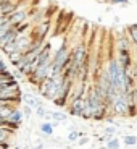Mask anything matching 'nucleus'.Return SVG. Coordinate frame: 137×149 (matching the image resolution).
Returning <instances> with one entry per match:
<instances>
[{"instance_id": "obj_1", "label": "nucleus", "mask_w": 137, "mask_h": 149, "mask_svg": "<svg viewBox=\"0 0 137 149\" xmlns=\"http://www.w3.org/2000/svg\"><path fill=\"white\" fill-rule=\"evenodd\" d=\"M63 74H55V76H50V78L44 79L41 84L37 86L39 88V96L45 97L47 101H55L56 94H58V88L60 84L63 83Z\"/></svg>"}, {"instance_id": "obj_2", "label": "nucleus", "mask_w": 137, "mask_h": 149, "mask_svg": "<svg viewBox=\"0 0 137 149\" xmlns=\"http://www.w3.org/2000/svg\"><path fill=\"white\" fill-rule=\"evenodd\" d=\"M116 58H118L119 65L123 67L124 71L129 70V68L134 65V62H132V50H131L129 39H127L126 36L119 37L118 41H116Z\"/></svg>"}, {"instance_id": "obj_3", "label": "nucleus", "mask_w": 137, "mask_h": 149, "mask_svg": "<svg viewBox=\"0 0 137 149\" xmlns=\"http://www.w3.org/2000/svg\"><path fill=\"white\" fill-rule=\"evenodd\" d=\"M105 70H107L108 76H110V81L111 84L115 86L118 91H123V79H124V70H123V67L119 65L118 58L115 57H110L107 62V67H105Z\"/></svg>"}, {"instance_id": "obj_4", "label": "nucleus", "mask_w": 137, "mask_h": 149, "mask_svg": "<svg viewBox=\"0 0 137 149\" xmlns=\"http://www.w3.org/2000/svg\"><path fill=\"white\" fill-rule=\"evenodd\" d=\"M71 55H73V62L76 67H82L84 63H87L89 62V50H87V47H85V44H76L73 47V50H71Z\"/></svg>"}, {"instance_id": "obj_5", "label": "nucleus", "mask_w": 137, "mask_h": 149, "mask_svg": "<svg viewBox=\"0 0 137 149\" xmlns=\"http://www.w3.org/2000/svg\"><path fill=\"white\" fill-rule=\"evenodd\" d=\"M66 110H68V115L81 117V118H82V113H84V110H85V97L70 101V102H68V105H66Z\"/></svg>"}, {"instance_id": "obj_6", "label": "nucleus", "mask_w": 137, "mask_h": 149, "mask_svg": "<svg viewBox=\"0 0 137 149\" xmlns=\"http://www.w3.org/2000/svg\"><path fill=\"white\" fill-rule=\"evenodd\" d=\"M16 10H19V3L16 0H5L0 3V16H10Z\"/></svg>"}, {"instance_id": "obj_7", "label": "nucleus", "mask_w": 137, "mask_h": 149, "mask_svg": "<svg viewBox=\"0 0 137 149\" xmlns=\"http://www.w3.org/2000/svg\"><path fill=\"white\" fill-rule=\"evenodd\" d=\"M32 41H34V37H32V34H23V36H18V39H16V50L18 52H21V54H24L29 49V45L32 44Z\"/></svg>"}, {"instance_id": "obj_8", "label": "nucleus", "mask_w": 137, "mask_h": 149, "mask_svg": "<svg viewBox=\"0 0 137 149\" xmlns=\"http://www.w3.org/2000/svg\"><path fill=\"white\" fill-rule=\"evenodd\" d=\"M21 101H23V104L29 105L31 109H36V107H39V105H44L42 101L39 99V96L34 94V93H23L21 94Z\"/></svg>"}, {"instance_id": "obj_9", "label": "nucleus", "mask_w": 137, "mask_h": 149, "mask_svg": "<svg viewBox=\"0 0 137 149\" xmlns=\"http://www.w3.org/2000/svg\"><path fill=\"white\" fill-rule=\"evenodd\" d=\"M8 19H10V24H11V26L16 28L18 24H21V23L28 21V13H26V10L19 8V10L15 11V13H11V15L8 16Z\"/></svg>"}, {"instance_id": "obj_10", "label": "nucleus", "mask_w": 137, "mask_h": 149, "mask_svg": "<svg viewBox=\"0 0 137 149\" xmlns=\"http://www.w3.org/2000/svg\"><path fill=\"white\" fill-rule=\"evenodd\" d=\"M18 36H19V34L16 33V29H15V28H10L8 31L2 33V34H0V49L3 47L5 44H8V42L16 41V39H18Z\"/></svg>"}, {"instance_id": "obj_11", "label": "nucleus", "mask_w": 137, "mask_h": 149, "mask_svg": "<svg viewBox=\"0 0 137 149\" xmlns=\"http://www.w3.org/2000/svg\"><path fill=\"white\" fill-rule=\"evenodd\" d=\"M48 115H50L52 122H56V123H61V122H66L68 120V112H61V110L48 112Z\"/></svg>"}, {"instance_id": "obj_12", "label": "nucleus", "mask_w": 137, "mask_h": 149, "mask_svg": "<svg viewBox=\"0 0 137 149\" xmlns=\"http://www.w3.org/2000/svg\"><path fill=\"white\" fill-rule=\"evenodd\" d=\"M127 37L131 39L132 45L137 49V24H131L127 26Z\"/></svg>"}, {"instance_id": "obj_13", "label": "nucleus", "mask_w": 137, "mask_h": 149, "mask_svg": "<svg viewBox=\"0 0 137 149\" xmlns=\"http://www.w3.org/2000/svg\"><path fill=\"white\" fill-rule=\"evenodd\" d=\"M41 131H42V134H45V136H52L53 134V130H55V127H53V123L52 122H44V123H41Z\"/></svg>"}, {"instance_id": "obj_14", "label": "nucleus", "mask_w": 137, "mask_h": 149, "mask_svg": "<svg viewBox=\"0 0 137 149\" xmlns=\"http://www.w3.org/2000/svg\"><path fill=\"white\" fill-rule=\"evenodd\" d=\"M82 136H85L84 131H78V130H71L70 134H68V143H78L79 138H82Z\"/></svg>"}, {"instance_id": "obj_15", "label": "nucleus", "mask_w": 137, "mask_h": 149, "mask_svg": "<svg viewBox=\"0 0 137 149\" xmlns=\"http://www.w3.org/2000/svg\"><path fill=\"white\" fill-rule=\"evenodd\" d=\"M11 134H13V131L0 125V143H8V139L11 138Z\"/></svg>"}, {"instance_id": "obj_16", "label": "nucleus", "mask_w": 137, "mask_h": 149, "mask_svg": "<svg viewBox=\"0 0 137 149\" xmlns=\"http://www.w3.org/2000/svg\"><path fill=\"white\" fill-rule=\"evenodd\" d=\"M8 58H10V63H11V65H15V67H18V65L21 63L23 54H21V52H18V50H16V52L10 54V55H8Z\"/></svg>"}, {"instance_id": "obj_17", "label": "nucleus", "mask_w": 137, "mask_h": 149, "mask_svg": "<svg viewBox=\"0 0 137 149\" xmlns=\"http://www.w3.org/2000/svg\"><path fill=\"white\" fill-rule=\"evenodd\" d=\"M0 50H2L3 54H7V55L16 52V41H11V42H8V44H5L3 47L0 49Z\"/></svg>"}, {"instance_id": "obj_18", "label": "nucleus", "mask_w": 137, "mask_h": 149, "mask_svg": "<svg viewBox=\"0 0 137 149\" xmlns=\"http://www.w3.org/2000/svg\"><path fill=\"white\" fill-rule=\"evenodd\" d=\"M10 28H13L10 24V19H8V16H0V34L5 33V31H8Z\"/></svg>"}, {"instance_id": "obj_19", "label": "nucleus", "mask_w": 137, "mask_h": 149, "mask_svg": "<svg viewBox=\"0 0 137 149\" xmlns=\"http://www.w3.org/2000/svg\"><path fill=\"white\" fill-rule=\"evenodd\" d=\"M34 113H36L39 118H50L47 109H45L44 105H39V107H36V109H34Z\"/></svg>"}, {"instance_id": "obj_20", "label": "nucleus", "mask_w": 137, "mask_h": 149, "mask_svg": "<svg viewBox=\"0 0 137 149\" xmlns=\"http://www.w3.org/2000/svg\"><path fill=\"white\" fill-rule=\"evenodd\" d=\"M119 146H121V141L116 136H113L111 139L107 141V149H119Z\"/></svg>"}, {"instance_id": "obj_21", "label": "nucleus", "mask_w": 137, "mask_h": 149, "mask_svg": "<svg viewBox=\"0 0 137 149\" xmlns=\"http://www.w3.org/2000/svg\"><path fill=\"white\" fill-rule=\"evenodd\" d=\"M123 143L126 146H136L137 144V136L136 134H126V136L123 138Z\"/></svg>"}, {"instance_id": "obj_22", "label": "nucleus", "mask_w": 137, "mask_h": 149, "mask_svg": "<svg viewBox=\"0 0 137 149\" xmlns=\"http://www.w3.org/2000/svg\"><path fill=\"white\" fill-rule=\"evenodd\" d=\"M103 134H107V136H116V125H110V127H107L103 130Z\"/></svg>"}, {"instance_id": "obj_23", "label": "nucleus", "mask_w": 137, "mask_h": 149, "mask_svg": "<svg viewBox=\"0 0 137 149\" xmlns=\"http://www.w3.org/2000/svg\"><path fill=\"white\" fill-rule=\"evenodd\" d=\"M23 115H24V117H26V118H29V117L31 115H32V112H34V109H31L29 107V105H26V104H24V105H23Z\"/></svg>"}, {"instance_id": "obj_24", "label": "nucleus", "mask_w": 137, "mask_h": 149, "mask_svg": "<svg viewBox=\"0 0 137 149\" xmlns=\"http://www.w3.org/2000/svg\"><path fill=\"white\" fill-rule=\"evenodd\" d=\"M89 141H90V138L87 136V134H85V136H82V138H79V139H78V146H85Z\"/></svg>"}, {"instance_id": "obj_25", "label": "nucleus", "mask_w": 137, "mask_h": 149, "mask_svg": "<svg viewBox=\"0 0 137 149\" xmlns=\"http://www.w3.org/2000/svg\"><path fill=\"white\" fill-rule=\"evenodd\" d=\"M107 2L111 5H124V3H127L129 0H107Z\"/></svg>"}, {"instance_id": "obj_26", "label": "nucleus", "mask_w": 137, "mask_h": 149, "mask_svg": "<svg viewBox=\"0 0 137 149\" xmlns=\"http://www.w3.org/2000/svg\"><path fill=\"white\" fill-rule=\"evenodd\" d=\"M5 71H8L7 63H5L3 60H0V74H2V73H5Z\"/></svg>"}, {"instance_id": "obj_27", "label": "nucleus", "mask_w": 137, "mask_h": 149, "mask_svg": "<svg viewBox=\"0 0 137 149\" xmlns=\"http://www.w3.org/2000/svg\"><path fill=\"white\" fill-rule=\"evenodd\" d=\"M32 149H44V143H39V144H36Z\"/></svg>"}]
</instances>
